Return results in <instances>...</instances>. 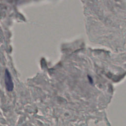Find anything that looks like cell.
I'll return each instance as SVG.
<instances>
[{
	"mask_svg": "<svg viewBox=\"0 0 126 126\" xmlns=\"http://www.w3.org/2000/svg\"><path fill=\"white\" fill-rule=\"evenodd\" d=\"M5 80L7 90L9 92L12 91L13 89V83L11 79V75L9 71L7 70L5 72Z\"/></svg>",
	"mask_w": 126,
	"mask_h": 126,
	"instance_id": "cell-1",
	"label": "cell"
}]
</instances>
